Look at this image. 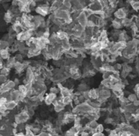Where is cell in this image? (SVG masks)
<instances>
[{
    "label": "cell",
    "instance_id": "obj_9",
    "mask_svg": "<svg viewBox=\"0 0 139 136\" xmlns=\"http://www.w3.org/2000/svg\"><path fill=\"white\" fill-rule=\"evenodd\" d=\"M88 95H89V99L92 101L96 100L99 98V89H90L88 91Z\"/></svg>",
    "mask_w": 139,
    "mask_h": 136
},
{
    "label": "cell",
    "instance_id": "obj_14",
    "mask_svg": "<svg viewBox=\"0 0 139 136\" xmlns=\"http://www.w3.org/2000/svg\"><path fill=\"white\" fill-rule=\"evenodd\" d=\"M61 101H62V104L63 106H69L72 104L73 99L70 97H62Z\"/></svg>",
    "mask_w": 139,
    "mask_h": 136
},
{
    "label": "cell",
    "instance_id": "obj_15",
    "mask_svg": "<svg viewBox=\"0 0 139 136\" xmlns=\"http://www.w3.org/2000/svg\"><path fill=\"white\" fill-rule=\"evenodd\" d=\"M112 26L114 29H115V30H118L122 27V25L121 21H119V20L115 18L112 21Z\"/></svg>",
    "mask_w": 139,
    "mask_h": 136
},
{
    "label": "cell",
    "instance_id": "obj_20",
    "mask_svg": "<svg viewBox=\"0 0 139 136\" xmlns=\"http://www.w3.org/2000/svg\"><path fill=\"white\" fill-rule=\"evenodd\" d=\"M18 91L20 93V95H23L26 96V86H25L24 84H19L18 87Z\"/></svg>",
    "mask_w": 139,
    "mask_h": 136
},
{
    "label": "cell",
    "instance_id": "obj_30",
    "mask_svg": "<svg viewBox=\"0 0 139 136\" xmlns=\"http://www.w3.org/2000/svg\"><path fill=\"white\" fill-rule=\"evenodd\" d=\"M121 112H122V110L119 108H115V109H113V113L114 114V115L118 116Z\"/></svg>",
    "mask_w": 139,
    "mask_h": 136
},
{
    "label": "cell",
    "instance_id": "obj_17",
    "mask_svg": "<svg viewBox=\"0 0 139 136\" xmlns=\"http://www.w3.org/2000/svg\"><path fill=\"white\" fill-rule=\"evenodd\" d=\"M4 85L8 88V89L10 90V91H12V90H14V89L16 86V84L14 81L12 80H8L6 83H4Z\"/></svg>",
    "mask_w": 139,
    "mask_h": 136
},
{
    "label": "cell",
    "instance_id": "obj_4",
    "mask_svg": "<svg viewBox=\"0 0 139 136\" xmlns=\"http://www.w3.org/2000/svg\"><path fill=\"white\" fill-rule=\"evenodd\" d=\"M98 89H99V98L107 101V99L111 97V93L109 89L102 88V87Z\"/></svg>",
    "mask_w": 139,
    "mask_h": 136
},
{
    "label": "cell",
    "instance_id": "obj_13",
    "mask_svg": "<svg viewBox=\"0 0 139 136\" xmlns=\"http://www.w3.org/2000/svg\"><path fill=\"white\" fill-rule=\"evenodd\" d=\"M13 16L14 15L12 14V13L10 12V10H9L4 15V21H6V23H11L13 19Z\"/></svg>",
    "mask_w": 139,
    "mask_h": 136
},
{
    "label": "cell",
    "instance_id": "obj_27",
    "mask_svg": "<svg viewBox=\"0 0 139 136\" xmlns=\"http://www.w3.org/2000/svg\"><path fill=\"white\" fill-rule=\"evenodd\" d=\"M96 26V23L93 21H90V20H88L87 23V25H86V27L87 28H91V29H93L94 27Z\"/></svg>",
    "mask_w": 139,
    "mask_h": 136
},
{
    "label": "cell",
    "instance_id": "obj_11",
    "mask_svg": "<svg viewBox=\"0 0 139 136\" xmlns=\"http://www.w3.org/2000/svg\"><path fill=\"white\" fill-rule=\"evenodd\" d=\"M18 105V104L14 101H8L6 104L7 110H12V109H14Z\"/></svg>",
    "mask_w": 139,
    "mask_h": 136
},
{
    "label": "cell",
    "instance_id": "obj_21",
    "mask_svg": "<svg viewBox=\"0 0 139 136\" xmlns=\"http://www.w3.org/2000/svg\"><path fill=\"white\" fill-rule=\"evenodd\" d=\"M87 125L90 127L91 129H96V127L99 125V123H98L97 121H89Z\"/></svg>",
    "mask_w": 139,
    "mask_h": 136
},
{
    "label": "cell",
    "instance_id": "obj_25",
    "mask_svg": "<svg viewBox=\"0 0 139 136\" xmlns=\"http://www.w3.org/2000/svg\"><path fill=\"white\" fill-rule=\"evenodd\" d=\"M104 128L103 127V125L102 124H99L98 127H96V133H102V132L104 131Z\"/></svg>",
    "mask_w": 139,
    "mask_h": 136
},
{
    "label": "cell",
    "instance_id": "obj_7",
    "mask_svg": "<svg viewBox=\"0 0 139 136\" xmlns=\"http://www.w3.org/2000/svg\"><path fill=\"white\" fill-rule=\"evenodd\" d=\"M61 48L63 51V53L71 50V44L70 42L69 39H66L61 41Z\"/></svg>",
    "mask_w": 139,
    "mask_h": 136
},
{
    "label": "cell",
    "instance_id": "obj_6",
    "mask_svg": "<svg viewBox=\"0 0 139 136\" xmlns=\"http://www.w3.org/2000/svg\"><path fill=\"white\" fill-rule=\"evenodd\" d=\"M126 12L127 11L125 8H120L114 12V16L116 19H117V20H123L125 18H126V15H127Z\"/></svg>",
    "mask_w": 139,
    "mask_h": 136
},
{
    "label": "cell",
    "instance_id": "obj_19",
    "mask_svg": "<svg viewBox=\"0 0 139 136\" xmlns=\"http://www.w3.org/2000/svg\"><path fill=\"white\" fill-rule=\"evenodd\" d=\"M16 62V61L15 60V58L14 56L12 57H9L8 59V61H7V68H8L9 69L12 67H14L15 63Z\"/></svg>",
    "mask_w": 139,
    "mask_h": 136
},
{
    "label": "cell",
    "instance_id": "obj_1",
    "mask_svg": "<svg viewBox=\"0 0 139 136\" xmlns=\"http://www.w3.org/2000/svg\"><path fill=\"white\" fill-rule=\"evenodd\" d=\"M29 118H30V116L28 114L27 110L26 109H23V110H22L20 112V113L15 116V123L17 124H24L25 122H26L29 120Z\"/></svg>",
    "mask_w": 139,
    "mask_h": 136
},
{
    "label": "cell",
    "instance_id": "obj_3",
    "mask_svg": "<svg viewBox=\"0 0 139 136\" xmlns=\"http://www.w3.org/2000/svg\"><path fill=\"white\" fill-rule=\"evenodd\" d=\"M87 6L90 10H92V12L94 13L96 12H98V11L102 10V4L101 3V1H91Z\"/></svg>",
    "mask_w": 139,
    "mask_h": 136
},
{
    "label": "cell",
    "instance_id": "obj_8",
    "mask_svg": "<svg viewBox=\"0 0 139 136\" xmlns=\"http://www.w3.org/2000/svg\"><path fill=\"white\" fill-rule=\"evenodd\" d=\"M56 98H57V95H55V94H53V93H49L48 94H47V95L45 96L44 101H45V103H46V105L50 106V105L53 104V102L56 99Z\"/></svg>",
    "mask_w": 139,
    "mask_h": 136
},
{
    "label": "cell",
    "instance_id": "obj_18",
    "mask_svg": "<svg viewBox=\"0 0 139 136\" xmlns=\"http://www.w3.org/2000/svg\"><path fill=\"white\" fill-rule=\"evenodd\" d=\"M77 91H78L79 92H80L81 93H84V92L85 91H88V88L87 84H86V83H81V84L78 86Z\"/></svg>",
    "mask_w": 139,
    "mask_h": 136
},
{
    "label": "cell",
    "instance_id": "obj_22",
    "mask_svg": "<svg viewBox=\"0 0 139 136\" xmlns=\"http://www.w3.org/2000/svg\"><path fill=\"white\" fill-rule=\"evenodd\" d=\"M59 92H60V90H59V89L57 86H52L50 89V93H53V94L56 95Z\"/></svg>",
    "mask_w": 139,
    "mask_h": 136
},
{
    "label": "cell",
    "instance_id": "obj_2",
    "mask_svg": "<svg viewBox=\"0 0 139 136\" xmlns=\"http://www.w3.org/2000/svg\"><path fill=\"white\" fill-rule=\"evenodd\" d=\"M35 12H37L38 15H39L42 17L46 16L50 13V6L48 5H41L38 6L35 8Z\"/></svg>",
    "mask_w": 139,
    "mask_h": 136
},
{
    "label": "cell",
    "instance_id": "obj_32",
    "mask_svg": "<svg viewBox=\"0 0 139 136\" xmlns=\"http://www.w3.org/2000/svg\"><path fill=\"white\" fill-rule=\"evenodd\" d=\"M80 136H91L90 133H88L86 131H83V132H81L80 133Z\"/></svg>",
    "mask_w": 139,
    "mask_h": 136
},
{
    "label": "cell",
    "instance_id": "obj_29",
    "mask_svg": "<svg viewBox=\"0 0 139 136\" xmlns=\"http://www.w3.org/2000/svg\"><path fill=\"white\" fill-rule=\"evenodd\" d=\"M113 121H114V119L112 118H111V117H108V118H107L105 120H104V122L106 123V124H112L113 122Z\"/></svg>",
    "mask_w": 139,
    "mask_h": 136
},
{
    "label": "cell",
    "instance_id": "obj_28",
    "mask_svg": "<svg viewBox=\"0 0 139 136\" xmlns=\"http://www.w3.org/2000/svg\"><path fill=\"white\" fill-rule=\"evenodd\" d=\"M127 100L130 101H132V102H134L135 101L137 100V99H136V96L134 95V94H130V95L128 96Z\"/></svg>",
    "mask_w": 139,
    "mask_h": 136
},
{
    "label": "cell",
    "instance_id": "obj_24",
    "mask_svg": "<svg viewBox=\"0 0 139 136\" xmlns=\"http://www.w3.org/2000/svg\"><path fill=\"white\" fill-rule=\"evenodd\" d=\"M112 74H113L112 73L109 72V71H104V72H103V73H102V78H103V80L109 79V78L111 76Z\"/></svg>",
    "mask_w": 139,
    "mask_h": 136
},
{
    "label": "cell",
    "instance_id": "obj_26",
    "mask_svg": "<svg viewBox=\"0 0 139 136\" xmlns=\"http://www.w3.org/2000/svg\"><path fill=\"white\" fill-rule=\"evenodd\" d=\"M9 72H10V69H9L8 68L6 67V68L1 69V75H3V76H6L9 74Z\"/></svg>",
    "mask_w": 139,
    "mask_h": 136
},
{
    "label": "cell",
    "instance_id": "obj_5",
    "mask_svg": "<svg viewBox=\"0 0 139 136\" xmlns=\"http://www.w3.org/2000/svg\"><path fill=\"white\" fill-rule=\"evenodd\" d=\"M88 21V18L86 17V15L84 14L83 12H81L79 14L77 20H76L77 23H78L79 25H80L82 27H85V28L86 27V25H87Z\"/></svg>",
    "mask_w": 139,
    "mask_h": 136
},
{
    "label": "cell",
    "instance_id": "obj_16",
    "mask_svg": "<svg viewBox=\"0 0 139 136\" xmlns=\"http://www.w3.org/2000/svg\"><path fill=\"white\" fill-rule=\"evenodd\" d=\"M0 56L3 59H8L10 57V53L8 49L0 50Z\"/></svg>",
    "mask_w": 139,
    "mask_h": 136
},
{
    "label": "cell",
    "instance_id": "obj_12",
    "mask_svg": "<svg viewBox=\"0 0 139 136\" xmlns=\"http://www.w3.org/2000/svg\"><path fill=\"white\" fill-rule=\"evenodd\" d=\"M14 68H15L16 71H17L18 73H20V72H22L25 69L22 62H18V61H16V62L15 63L14 65Z\"/></svg>",
    "mask_w": 139,
    "mask_h": 136
},
{
    "label": "cell",
    "instance_id": "obj_23",
    "mask_svg": "<svg viewBox=\"0 0 139 136\" xmlns=\"http://www.w3.org/2000/svg\"><path fill=\"white\" fill-rule=\"evenodd\" d=\"M14 57L15 58V60H16V61H18V62H21V61L23 60L24 58V56H23V54L21 53L16 54Z\"/></svg>",
    "mask_w": 139,
    "mask_h": 136
},
{
    "label": "cell",
    "instance_id": "obj_10",
    "mask_svg": "<svg viewBox=\"0 0 139 136\" xmlns=\"http://www.w3.org/2000/svg\"><path fill=\"white\" fill-rule=\"evenodd\" d=\"M56 36L58 39L60 41L64 40H66V39H69V34L67 33V31H64V30H59L58 32L56 33Z\"/></svg>",
    "mask_w": 139,
    "mask_h": 136
},
{
    "label": "cell",
    "instance_id": "obj_31",
    "mask_svg": "<svg viewBox=\"0 0 139 136\" xmlns=\"http://www.w3.org/2000/svg\"><path fill=\"white\" fill-rule=\"evenodd\" d=\"M81 74L79 72V73L75 74V75H73V76H71V77L72 78L73 80H78V79H79V78H81Z\"/></svg>",
    "mask_w": 139,
    "mask_h": 136
}]
</instances>
